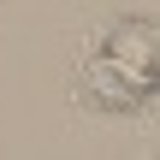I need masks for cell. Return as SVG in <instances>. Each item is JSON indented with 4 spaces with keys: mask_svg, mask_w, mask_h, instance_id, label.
<instances>
[{
    "mask_svg": "<svg viewBox=\"0 0 160 160\" xmlns=\"http://www.w3.org/2000/svg\"><path fill=\"white\" fill-rule=\"evenodd\" d=\"M160 95V18H113L101 48L77 65L71 101L101 119H125Z\"/></svg>",
    "mask_w": 160,
    "mask_h": 160,
    "instance_id": "1",
    "label": "cell"
}]
</instances>
